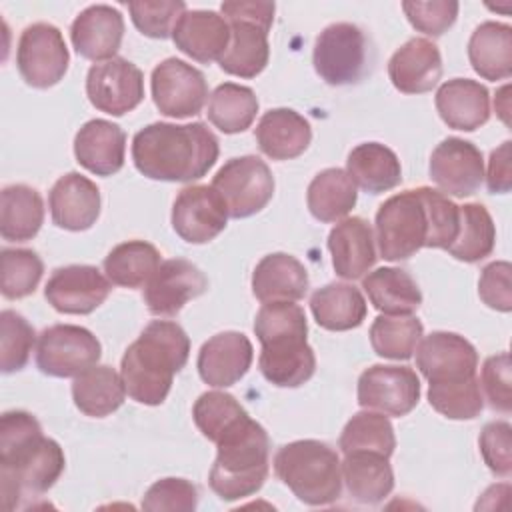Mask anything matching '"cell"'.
I'll use <instances>...</instances> for the list:
<instances>
[{
	"instance_id": "6da1fadb",
	"label": "cell",
	"mask_w": 512,
	"mask_h": 512,
	"mask_svg": "<svg viewBox=\"0 0 512 512\" xmlns=\"http://www.w3.org/2000/svg\"><path fill=\"white\" fill-rule=\"evenodd\" d=\"M460 226V206L420 186L384 200L376 212V240L384 260L400 262L420 248H448Z\"/></svg>"
},
{
	"instance_id": "7a4b0ae2",
	"label": "cell",
	"mask_w": 512,
	"mask_h": 512,
	"mask_svg": "<svg viewBox=\"0 0 512 512\" xmlns=\"http://www.w3.org/2000/svg\"><path fill=\"white\" fill-rule=\"evenodd\" d=\"M66 466L60 444L42 434L40 422L24 410L4 412L0 418V482L6 510H14L22 496L48 492Z\"/></svg>"
},
{
	"instance_id": "3957f363",
	"label": "cell",
	"mask_w": 512,
	"mask_h": 512,
	"mask_svg": "<svg viewBox=\"0 0 512 512\" xmlns=\"http://www.w3.org/2000/svg\"><path fill=\"white\" fill-rule=\"evenodd\" d=\"M218 154V138L202 122H154L138 130L132 138L134 166L152 180H200L216 164Z\"/></svg>"
},
{
	"instance_id": "277c9868",
	"label": "cell",
	"mask_w": 512,
	"mask_h": 512,
	"mask_svg": "<svg viewBox=\"0 0 512 512\" xmlns=\"http://www.w3.org/2000/svg\"><path fill=\"white\" fill-rule=\"evenodd\" d=\"M188 356L190 338L184 328L172 320H152L122 356L120 376L128 396L146 406L162 404Z\"/></svg>"
},
{
	"instance_id": "5b68a950",
	"label": "cell",
	"mask_w": 512,
	"mask_h": 512,
	"mask_svg": "<svg viewBox=\"0 0 512 512\" xmlns=\"http://www.w3.org/2000/svg\"><path fill=\"white\" fill-rule=\"evenodd\" d=\"M216 448V460L208 474L216 496L226 502L242 500L264 486L270 472V440L256 420H244Z\"/></svg>"
},
{
	"instance_id": "8992f818",
	"label": "cell",
	"mask_w": 512,
	"mask_h": 512,
	"mask_svg": "<svg viewBox=\"0 0 512 512\" xmlns=\"http://www.w3.org/2000/svg\"><path fill=\"white\" fill-rule=\"evenodd\" d=\"M274 472L308 506H328L342 494L338 452L320 440H294L280 446Z\"/></svg>"
},
{
	"instance_id": "52a82bcc",
	"label": "cell",
	"mask_w": 512,
	"mask_h": 512,
	"mask_svg": "<svg viewBox=\"0 0 512 512\" xmlns=\"http://www.w3.org/2000/svg\"><path fill=\"white\" fill-rule=\"evenodd\" d=\"M230 26V42L220 68L240 78H256L270 60L268 32L274 22V2L232 0L220 6Z\"/></svg>"
},
{
	"instance_id": "ba28073f",
	"label": "cell",
	"mask_w": 512,
	"mask_h": 512,
	"mask_svg": "<svg viewBox=\"0 0 512 512\" xmlns=\"http://www.w3.org/2000/svg\"><path fill=\"white\" fill-rule=\"evenodd\" d=\"M368 42L364 32L350 22L326 26L312 52L316 74L330 86L356 84L366 72Z\"/></svg>"
},
{
	"instance_id": "9c48e42d",
	"label": "cell",
	"mask_w": 512,
	"mask_h": 512,
	"mask_svg": "<svg viewBox=\"0 0 512 512\" xmlns=\"http://www.w3.org/2000/svg\"><path fill=\"white\" fill-rule=\"evenodd\" d=\"M224 200L230 218H248L260 212L274 194V176L258 156L230 158L210 184Z\"/></svg>"
},
{
	"instance_id": "30bf717a",
	"label": "cell",
	"mask_w": 512,
	"mask_h": 512,
	"mask_svg": "<svg viewBox=\"0 0 512 512\" xmlns=\"http://www.w3.org/2000/svg\"><path fill=\"white\" fill-rule=\"evenodd\" d=\"M100 354L102 346L88 328L54 324L38 336L36 364L48 376L70 378L96 366Z\"/></svg>"
},
{
	"instance_id": "8fae6325",
	"label": "cell",
	"mask_w": 512,
	"mask_h": 512,
	"mask_svg": "<svg viewBox=\"0 0 512 512\" xmlns=\"http://www.w3.org/2000/svg\"><path fill=\"white\" fill-rule=\"evenodd\" d=\"M68 64L70 54L56 26L36 22L24 28L16 48V66L26 84L50 88L64 78Z\"/></svg>"
},
{
	"instance_id": "7c38bea8",
	"label": "cell",
	"mask_w": 512,
	"mask_h": 512,
	"mask_svg": "<svg viewBox=\"0 0 512 512\" xmlns=\"http://www.w3.org/2000/svg\"><path fill=\"white\" fill-rule=\"evenodd\" d=\"M152 100L160 114L170 118H190L202 112L208 98L204 74L180 58H166L150 78Z\"/></svg>"
},
{
	"instance_id": "4fadbf2b",
	"label": "cell",
	"mask_w": 512,
	"mask_h": 512,
	"mask_svg": "<svg viewBox=\"0 0 512 512\" xmlns=\"http://www.w3.org/2000/svg\"><path fill=\"white\" fill-rule=\"evenodd\" d=\"M420 400V380L410 366L374 364L358 378V404L386 416H406Z\"/></svg>"
},
{
	"instance_id": "5bb4252c",
	"label": "cell",
	"mask_w": 512,
	"mask_h": 512,
	"mask_svg": "<svg viewBox=\"0 0 512 512\" xmlns=\"http://www.w3.org/2000/svg\"><path fill=\"white\" fill-rule=\"evenodd\" d=\"M86 94L96 110L122 116L144 100V74L126 58L98 62L88 70Z\"/></svg>"
},
{
	"instance_id": "9a60e30c",
	"label": "cell",
	"mask_w": 512,
	"mask_h": 512,
	"mask_svg": "<svg viewBox=\"0 0 512 512\" xmlns=\"http://www.w3.org/2000/svg\"><path fill=\"white\" fill-rule=\"evenodd\" d=\"M228 224V208L222 196L204 184L186 186L172 206V228L190 244L214 240Z\"/></svg>"
},
{
	"instance_id": "2e32d148",
	"label": "cell",
	"mask_w": 512,
	"mask_h": 512,
	"mask_svg": "<svg viewBox=\"0 0 512 512\" xmlns=\"http://www.w3.org/2000/svg\"><path fill=\"white\" fill-rule=\"evenodd\" d=\"M206 288L208 278L196 264L184 258L164 260L144 286V304L154 316H176Z\"/></svg>"
},
{
	"instance_id": "e0dca14e",
	"label": "cell",
	"mask_w": 512,
	"mask_h": 512,
	"mask_svg": "<svg viewBox=\"0 0 512 512\" xmlns=\"http://www.w3.org/2000/svg\"><path fill=\"white\" fill-rule=\"evenodd\" d=\"M110 290L112 282L96 266L70 264L52 272L44 296L56 312L90 314L108 298Z\"/></svg>"
},
{
	"instance_id": "ac0fdd59",
	"label": "cell",
	"mask_w": 512,
	"mask_h": 512,
	"mask_svg": "<svg viewBox=\"0 0 512 512\" xmlns=\"http://www.w3.org/2000/svg\"><path fill=\"white\" fill-rule=\"evenodd\" d=\"M416 366L428 384L476 376L478 352L456 332H432L416 346Z\"/></svg>"
},
{
	"instance_id": "d6986e66",
	"label": "cell",
	"mask_w": 512,
	"mask_h": 512,
	"mask_svg": "<svg viewBox=\"0 0 512 512\" xmlns=\"http://www.w3.org/2000/svg\"><path fill=\"white\" fill-rule=\"evenodd\" d=\"M430 178L442 194L472 196L484 180L482 152L472 142L450 136L432 150Z\"/></svg>"
},
{
	"instance_id": "ffe728a7",
	"label": "cell",
	"mask_w": 512,
	"mask_h": 512,
	"mask_svg": "<svg viewBox=\"0 0 512 512\" xmlns=\"http://www.w3.org/2000/svg\"><path fill=\"white\" fill-rule=\"evenodd\" d=\"M254 358L252 342L246 334L226 330L208 338L198 352V374L214 388L236 384L250 368Z\"/></svg>"
},
{
	"instance_id": "44dd1931",
	"label": "cell",
	"mask_w": 512,
	"mask_h": 512,
	"mask_svg": "<svg viewBox=\"0 0 512 512\" xmlns=\"http://www.w3.org/2000/svg\"><path fill=\"white\" fill-rule=\"evenodd\" d=\"M124 38V18L108 4H94L82 10L72 26L70 40L74 50L92 62H106L116 58Z\"/></svg>"
},
{
	"instance_id": "7402d4cb",
	"label": "cell",
	"mask_w": 512,
	"mask_h": 512,
	"mask_svg": "<svg viewBox=\"0 0 512 512\" xmlns=\"http://www.w3.org/2000/svg\"><path fill=\"white\" fill-rule=\"evenodd\" d=\"M48 206L58 228L72 232L88 230L100 216V190L80 172H68L54 182Z\"/></svg>"
},
{
	"instance_id": "603a6c76",
	"label": "cell",
	"mask_w": 512,
	"mask_h": 512,
	"mask_svg": "<svg viewBox=\"0 0 512 512\" xmlns=\"http://www.w3.org/2000/svg\"><path fill=\"white\" fill-rule=\"evenodd\" d=\"M172 40L180 52L196 62L220 60L230 42V26L214 10H186L174 24Z\"/></svg>"
},
{
	"instance_id": "cb8c5ba5",
	"label": "cell",
	"mask_w": 512,
	"mask_h": 512,
	"mask_svg": "<svg viewBox=\"0 0 512 512\" xmlns=\"http://www.w3.org/2000/svg\"><path fill=\"white\" fill-rule=\"evenodd\" d=\"M126 134L102 118L88 120L74 138V156L82 168L96 176H112L124 166Z\"/></svg>"
},
{
	"instance_id": "d4e9b609",
	"label": "cell",
	"mask_w": 512,
	"mask_h": 512,
	"mask_svg": "<svg viewBox=\"0 0 512 512\" xmlns=\"http://www.w3.org/2000/svg\"><path fill=\"white\" fill-rule=\"evenodd\" d=\"M388 76L394 88L404 94L430 92L442 76L438 46L426 38H410L392 54Z\"/></svg>"
},
{
	"instance_id": "484cf974",
	"label": "cell",
	"mask_w": 512,
	"mask_h": 512,
	"mask_svg": "<svg viewBox=\"0 0 512 512\" xmlns=\"http://www.w3.org/2000/svg\"><path fill=\"white\" fill-rule=\"evenodd\" d=\"M334 272L344 280L362 278L376 262L372 226L360 218H344L328 234Z\"/></svg>"
},
{
	"instance_id": "4316f807",
	"label": "cell",
	"mask_w": 512,
	"mask_h": 512,
	"mask_svg": "<svg viewBox=\"0 0 512 512\" xmlns=\"http://www.w3.org/2000/svg\"><path fill=\"white\" fill-rule=\"evenodd\" d=\"M436 110L448 128L472 132L490 118L488 88L470 78H452L436 92Z\"/></svg>"
},
{
	"instance_id": "83f0119b",
	"label": "cell",
	"mask_w": 512,
	"mask_h": 512,
	"mask_svg": "<svg viewBox=\"0 0 512 512\" xmlns=\"http://www.w3.org/2000/svg\"><path fill=\"white\" fill-rule=\"evenodd\" d=\"M308 286L304 264L286 252L264 256L252 272V292L262 304L298 302L306 296Z\"/></svg>"
},
{
	"instance_id": "f1b7e54d",
	"label": "cell",
	"mask_w": 512,
	"mask_h": 512,
	"mask_svg": "<svg viewBox=\"0 0 512 512\" xmlns=\"http://www.w3.org/2000/svg\"><path fill=\"white\" fill-rule=\"evenodd\" d=\"M310 122L292 108L268 110L256 126L258 148L272 160H292L310 146Z\"/></svg>"
},
{
	"instance_id": "f546056e",
	"label": "cell",
	"mask_w": 512,
	"mask_h": 512,
	"mask_svg": "<svg viewBox=\"0 0 512 512\" xmlns=\"http://www.w3.org/2000/svg\"><path fill=\"white\" fill-rule=\"evenodd\" d=\"M342 482L360 504H380L394 488V472L378 452H350L340 462Z\"/></svg>"
},
{
	"instance_id": "4dcf8cb0",
	"label": "cell",
	"mask_w": 512,
	"mask_h": 512,
	"mask_svg": "<svg viewBox=\"0 0 512 512\" xmlns=\"http://www.w3.org/2000/svg\"><path fill=\"white\" fill-rule=\"evenodd\" d=\"M362 288L372 306L386 316H410L422 304V292L416 280L402 268H376L362 278Z\"/></svg>"
},
{
	"instance_id": "1f68e13d",
	"label": "cell",
	"mask_w": 512,
	"mask_h": 512,
	"mask_svg": "<svg viewBox=\"0 0 512 512\" xmlns=\"http://www.w3.org/2000/svg\"><path fill=\"white\" fill-rule=\"evenodd\" d=\"M310 310L318 326L330 332L358 328L366 318V300L354 284L330 282L310 296Z\"/></svg>"
},
{
	"instance_id": "d6a6232c",
	"label": "cell",
	"mask_w": 512,
	"mask_h": 512,
	"mask_svg": "<svg viewBox=\"0 0 512 512\" xmlns=\"http://www.w3.org/2000/svg\"><path fill=\"white\" fill-rule=\"evenodd\" d=\"M468 60L484 80H506L512 74V28L502 22H482L468 40Z\"/></svg>"
},
{
	"instance_id": "836d02e7",
	"label": "cell",
	"mask_w": 512,
	"mask_h": 512,
	"mask_svg": "<svg viewBox=\"0 0 512 512\" xmlns=\"http://www.w3.org/2000/svg\"><path fill=\"white\" fill-rule=\"evenodd\" d=\"M346 172L368 194L392 190L402 180L398 156L380 142H364L352 148L346 160Z\"/></svg>"
},
{
	"instance_id": "e575fe53",
	"label": "cell",
	"mask_w": 512,
	"mask_h": 512,
	"mask_svg": "<svg viewBox=\"0 0 512 512\" xmlns=\"http://www.w3.org/2000/svg\"><path fill=\"white\" fill-rule=\"evenodd\" d=\"M126 396L122 376L112 366H92L74 376L72 398L76 408L92 418H104L116 412Z\"/></svg>"
},
{
	"instance_id": "d590c367",
	"label": "cell",
	"mask_w": 512,
	"mask_h": 512,
	"mask_svg": "<svg viewBox=\"0 0 512 512\" xmlns=\"http://www.w3.org/2000/svg\"><path fill=\"white\" fill-rule=\"evenodd\" d=\"M44 222V202L38 190L12 184L0 192V234L8 242L32 240Z\"/></svg>"
},
{
	"instance_id": "8d00e7d4",
	"label": "cell",
	"mask_w": 512,
	"mask_h": 512,
	"mask_svg": "<svg viewBox=\"0 0 512 512\" xmlns=\"http://www.w3.org/2000/svg\"><path fill=\"white\" fill-rule=\"evenodd\" d=\"M356 184L342 168H326L308 184L306 204L320 222H336L356 206Z\"/></svg>"
},
{
	"instance_id": "74e56055",
	"label": "cell",
	"mask_w": 512,
	"mask_h": 512,
	"mask_svg": "<svg viewBox=\"0 0 512 512\" xmlns=\"http://www.w3.org/2000/svg\"><path fill=\"white\" fill-rule=\"evenodd\" d=\"M160 266V252L144 240H128L114 246L104 258L106 278L124 288H140Z\"/></svg>"
},
{
	"instance_id": "f35d334b",
	"label": "cell",
	"mask_w": 512,
	"mask_h": 512,
	"mask_svg": "<svg viewBox=\"0 0 512 512\" xmlns=\"http://www.w3.org/2000/svg\"><path fill=\"white\" fill-rule=\"evenodd\" d=\"M206 114L220 132L238 134L252 126L258 114V98L248 86L224 82L210 94Z\"/></svg>"
},
{
	"instance_id": "ab89813d",
	"label": "cell",
	"mask_w": 512,
	"mask_h": 512,
	"mask_svg": "<svg viewBox=\"0 0 512 512\" xmlns=\"http://www.w3.org/2000/svg\"><path fill=\"white\" fill-rule=\"evenodd\" d=\"M496 228L490 212L476 202L460 206V226L454 242L446 248L450 256L462 262H480L492 254Z\"/></svg>"
},
{
	"instance_id": "60d3db41",
	"label": "cell",
	"mask_w": 512,
	"mask_h": 512,
	"mask_svg": "<svg viewBox=\"0 0 512 512\" xmlns=\"http://www.w3.org/2000/svg\"><path fill=\"white\" fill-rule=\"evenodd\" d=\"M342 454L350 452H378L386 458L392 456L396 448V436L390 420L382 412L364 410L354 414L338 440Z\"/></svg>"
},
{
	"instance_id": "b9f144b4",
	"label": "cell",
	"mask_w": 512,
	"mask_h": 512,
	"mask_svg": "<svg viewBox=\"0 0 512 512\" xmlns=\"http://www.w3.org/2000/svg\"><path fill=\"white\" fill-rule=\"evenodd\" d=\"M192 418L196 428L214 444H218L226 434L248 420V412L242 404L228 392L210 390L198 396L192 408Z\"/></svg>"
},
{
	"instance_id": "7bdbcfd3",
	"label": "cell",
	"mask_w": 512,
	"mask_h": 512,
	"mask_svg": "<svg viewBox=\"0 0 512 512\" xmlns=\"http://www.w3.org/2000/svg\"><path fill=\"white\" fill-rule=\"evenodd\" d=\"M424 326L414 316H378L370 326L372 350L390 360L412 358Z\"/></svg>"
},
{
	"instance_id": "ee69618b",
	"label": "cell",
	"mask_w": 512,
	"mask_h": 512,
	"mask_svg": "<svg viewBox=\"0 0 512 512\" xmlns=\"http://www.w3.org/2000/svg\"><path fill=\"white\" fill-rule=\"evenodd\" d=\"M428 402L436 412L450 420H472L480 416L484 408V398L476 376L430 384Z\"/></svg>"
},
{
	"instance_id": "f6af8a7d",
	"label": "cell",
	"mask_w": 512,
	"mask_h": 512,
	"mask_svg": "<svg viewBox=\"0 0 512 512\" xmlns=\"http://www.w3.org/2000/svg\"><path fill=\"white\" fill-rule=\"evenodd\" d=\"M0 288L8 300L30 296L42 278L44 264L34 250L28 248H4L0 252Z\"/></svg>"
},
{
	"instance_id": "bcb514c9",
	"label": "cell",
	"mask_w": 512,
	"mask_h": 512,
	"mask_svg": "<svg viewBox=\"0 0 512 512\" xmlns=\"http://www.w3.org/2000/svg\"><path fill=\"white\" fill-rule=\"evenodd\" d=\"M262 376L280 388H296L308 382L316 370L314 350L306 344L288 352H260Z\"/></svg>"
},
{
	"instance_id": "7dc6e473",
	"label": "cell",
	"mask_w": 512,
	"mask_h": 512,
	"mask_svg": "<svg viewBox=\"0 0 512 512\" xmlns=\"http://www.w3.org/2000/svg\"><path fill=\"white\" fill-rule=\"evenodd\" d=\"M34 328L28 320L14 312L2 310L0 314V368L4 374L22 370L34 348Z\"/></svg>"
},
{
	"instance_id": "c3c4849f",
	"label": "cell",
	"mask_w": 512,
	"mask_h": 512,
	"mask_svg": "<svg viewBox=\"0 0 512 512\" xmlns=\"http://www.w3.org/2000/svg\"><path fill=\"white\" fill-rule=\"evenodd\" d=\"M130 18L134 26L150 38H172V30L176 20L186 12V4L182 0H140L128 4Z\"/></svg>"
},
{
	"instance_id": "681fc988",
	"label": "cell",
	"mask_w": 512,
	"mask_h": 512,
	"mask_svg": "<svg viewBox=\"0 0 512 512\" xmlns=\"http://www.w3.org/2000/svg\"><path fill=\"white\" fill-rule=\"evenodd\" d=\"M198 506V488L186 478L156 480L142 498V510L192 512Z\"/></svg>"
},
{
	"instance_id": "f907efd6",
	"label": "cell",
	"mask_w": 512,
	"mask_h": 512,
	"mask_svg": "<svg viewBox=\"0 0 512 512\" xmlns=\"http://www.w3.org/2000/svg\"><path fill=\"white\" fill-rule=\"evenodd\" d=\"M458 2L454 0H432V2H402V10L408 22L428 36L444 34L458 16Z\"/></svg>"
},
{
	"instance_id": "816d5d0a",
	"label": "cell",
	"mask_w": 512,
	"mask_h": 512,
	"mask_svg": "<svg viewBox=\"0 0 512 512\" xmlns=\"http://www.w3.org/2000/svg\"><path fill=\"white\" fill-rule=\"evenodd\" d=\"M484 464L496 476H510L512 472V428L508 422H488L478 438Z\"/></svg>"
},
{
	"instance_id": "f5cc1de1",
	"label": "cell",
	"mask_w": 512,
	"mask_h": 512,
	"mask_svg": "<svg viewBox=\"0 0 512 512\" xmlns=\"http://www.w3.org/2000/svg\"><path fill=\"white\" fill-rule=\"evenodd\" d=\"M482 390L492 410L508 414L512 410V390H510V354L500 352L488 356L482 364L480 374Z\"/></svg>"
},
{
	"instance_id": "db71d44e",
	"label": "cell",
	"mask_w": 512,
	"mask_h": 512,
	"mask_svg": "<svg viewBox=\"0 0 512 512\" xmlns=\"http://www.w3.org/2000/svg\"><path fill=\"white\" fill-rule=\"evenodd\" d=\"M510 272L512 266L506 260L490 262L478 280V294L480 300L498 312L512 310V286H510Z\"/></svg>"
},
{
	"instance_id": "11a10c76",
	"label": "cell",
	"mask_w": 512,
	"mask_h": 512,
	"mask_svg": "<svg viewBox=\"0 0 512 512\" xmlns=\"http://www.w3.org/2000/svg\"><path fill=\"white\" fill-rule=\"evenodd\" d=\"M510 140L502 142L496 150H492L488 160L486 184L492 194H506L512 186V170H510Z\"/></svg>"
}]
</instances>
